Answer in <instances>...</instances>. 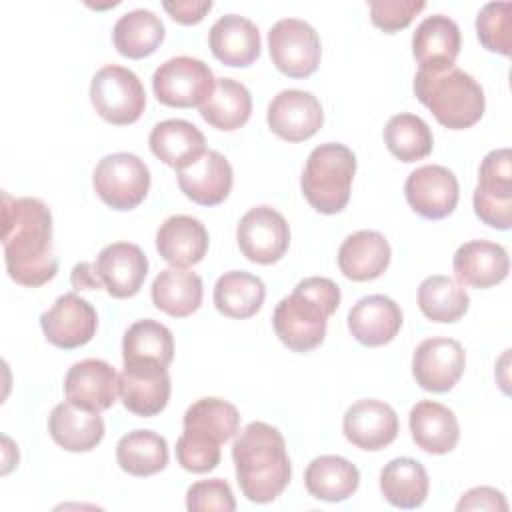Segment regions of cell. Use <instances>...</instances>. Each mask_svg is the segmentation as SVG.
<instances>
[{"mask_svg": "<svg viewBox=\"0 0 512 512\" xmlns=\"http://www.w3.org/2000/svg\"><path fill=\"white\" fill-rule=\"evenodd\" d=\"M2 244L8 276L16 284L38 288L56 276L52 212L40 198L2 192Z\"/></svg>", "mask_w": 512, "mask_h": 512, "instance_id": "6da1fadb", "label": "cell"}, {"mask_svg": "<svg viewBox=\"0 0 512 512\" xmlns=\"http://www.w3.org/2000/svg\"><path fill=\"white\" fill-rule=\"evenodd\" d=\"M232 460L242 494L256 504L276 500L292 476L284 436L278 428L260 420L238 432Z\"/></svg>", "mask_w": 512, "mask_h": 512, "instance_id": "7a4b0ae2", "label": "cell"}, {"mask_svg": "<svg viewBox=\"0 0 512 512\" xmlns=\"http://www.w3.org/2000/svg\"><path fill=\"white\" fill-rule=\"evenodd\" d=\"M340 304V288L326 276H308L284 296L272 314L274 332L294 352H310L324 342L328 318Z\"/></svg>", "mask_w": 512, "mask_h": 512, "instance_id": "3957f363", "label": "cell"}, {"mask_svg": "<svg viewBox=\"0 0 512 512\" xmlns=\"http://www.w3.org/2000/svg\"><path fill=\"white\" fill-rule=\"evenodd\" d=\"M414 94L434 118L450 130L474 126L486 108L482 86L456 66L440 70L418 68L414 76Z\"/></svg>", "mask_w": 512, "mask_h": 512, "instance_id": "277c9868", "label": "cell"}, {"mask_svg": "<svg viewBox=\"0 0 512 512\" xmlns=\"http://www.w3.org/2000/svg\"><path fill=\"white\" fill-rule=\"evenodd\" d=\"M356 174L354 152L340 142L316 146L302 170L300 186L308 204L320 214H338L350 200Z\"/></svg>", "mask_w": 512, "mask_h": 512, "instance_id": "5b68a950", "label": "cell"}, {"mask_svg": "<svg viewBox=\"0 0 512 512\" xmlns=\"http://www.w3.org/2000/svg\"><path fill=\"white\" fill-rule=\"evenodd\" d=\"M90 102L100 118L110 124H134L146 108V92L140 78L118 64L102 66L90 82Z\"/></svg>", "mask_w": 512, "mask_h": 512, "instance_id": "8992f818", "label": "cell"}, {"mask_svg": "<svg viewBox=\"0 0 512 512\" xmlns=\"http://www.w3.org/2000/svg\"><path fill=\"white\" fill-rule=\"evenodd\" d=\"M92 184L98 198L112 210H132L150 190V170L140 156L114 152L96 164Z\"/></svg>", "mask_w": 512, "mask_h": 512, "instance_id": "52a82bcc", "label": "cell"}, {"mask_svg": "<svg viewBox=\"0 0 512 512\" xmlns=\"http://www.w3.org/2000/svg\"><path fill=\"white\" fill-rule=\"evenodd\" d=\"M216 78L210 66L192 56H176L152 74V90L160 104L172 108L202 106L214 92Z\"/></svg>", "mask_w": 512, "mask_h": 512, "instance_id": "ba28073f", "label": "cell"}, {"mask_svg": "<svg viewBox=\"0 0 512 512\" xmlns=\"http://www.w3.org/2000/svg\"><path fill=\"white\" fill-rule=\"evenodd\" d=\"M476 216L496 228L510 230L512 226V154L508 148L492 150L484 156L474 190Z\"/></svg>", "mask_w": 512, "mask_h": 512, "instance_id": "9c48e42d", "label": "cell"}, {"mask_svg": "<svg viewBox=\"0 0 512 512\" xmlns=\"http://www.w3.org/2000/svg\"><path fill=\"white\" fill-rule=\"evenodd\" d=\"M268 50L274 66L290 78L316 72L322 56L318 32L300 18H282L268 32Z\"/></svg>", "mask_w": 512, "mask_h": 512, "instance_id": "30bf717a", "label": "cell"}, {"mask_svg": "<svg viewBox=\"0 0 512 512\" xmlns=\"http://www.w3.org/2000/svg\"><path fill=\"white\" fill-rule=\"evenodd\" d=\"M236 240L250 262L274 264L290 246V226L276 208L256 206L240 218Z\"/></svg>", "mask_w": 512, "mask_h": 512, "instance_id": "8fae6325", "label": "cell"}, {"mask_svg": "<svg viewBox=\"0 0 512 512\" xmlns=\"http://www.w3.org/2000/svg\"><path fill=\"white\" fill-rule=\"evenodd\" d=\"M170 374L166 366L152 360L124 362L118 378V396L126 410L150 418L160 414L170 400Z\"/></svg>", "mask_w": 512, "mask_h": 512, "instance_id": "7c38bea8", "label": "cell"}, {"mask_svg": "<svg viewBox=\"0 0 512 512\" xmlns=\"http://www.w3.org/2000/svg\"><path fill=\"white\" fill-rule=\"evenodd\" d=\"M466 352L454 338L432 336L422 340L412 356V374L416 384L428 392H448L462 378Z\"/></svg>", "mask_w": 512, "mask_h": 512, "instance_id": "4fadbf2b", "label": "cell"}, {"mask_svg": "<svg viewBox=\"0 0 512 512\" xmlns=\"http://www.w3.org/2000/svg\"><path fill=\"white\" fill-rule=\"evenodd\" d=\"M404 196L416 214L428 220H440L452 214L458 204V178L446 166L426 164L408 174Z\"/></svg>", "mask_w": 512, "mask_h": 512, "instance_id": "5bb4252c", "label": "cell"}, {"mask_svg": "<svg viewBox=\"0 0 512 512\" xmlns=\"http://www.w3.org/2000/svg\"><path fill=\"white\" fill-rule=\"evenodd\" d=\"M40 326L50 344L74 350L94 338L98 316L88 300L80 298L76 292H68L58 296L52 308L42 312Z\"/></svg>", "mask_w": 512, "mask_h": 512, "instance_id": "9a60e30c", "label": "cell"}, {"mask_svg": "<svg viewBox=\"0 0 512 512\" xmlns=\"http://www.w3.org/2000/svg\"><path fill=\"white\" fill-rule=\"evenodd\" d=\"M270 130L288 142L312 138L324 124V112L312 92L290 88L278 92L268 104L266 114Z\"/></svg>", "mask_w": 512, "mask_h": 512, "instance_id": "2e32d148", "label": "cell"}, {"mask_svg": "<svg viewBox=\"0 0 512 512\" xmlns=\"http://www.w3.org/2000/svg\"><path fill=\"white\" fill-rule=\"evenodd\" d=\"M118 378L116 370L104 360H80L64 376L66 400L90 412L108 410L118 396Z\"/></svg>", "mask_w": 512, "mask_h": 512, "instance_id": "e0dca14e", "label": "cell"}, {"mask_svg": "<svg viewBox=\"0 0 512 512\" xmlns=\"http://www.w3.org/2000/svg\"><path fill=\"white\" fill-rule=\"evenodd\" d=\"M94 270L110 296L132 298L146 280L148 258L138 244L112 242L98 252Z\"/></svg>", "mask_w": 512, "mask_h": 512, "instance_id": "ac0fdd59", "label": "cell"}, {"mask_svg": "<svg viewBox=\"0 0 512 512\" xmlns=\"http://www.w3.org/2000/svg\"><path fill=\"white\" fill-rule=\"evenodd\" d=\"M398 416L382 400L364 398L348 406L342 418V430L348 442L360 450H382L398 436Z\"/></svg>", "mask_w": 512, "mask_h": 512, "instance_id": "d6986e66", "label": "cell"}, {"mask_svg": "<svg viewBox=\"0 0 512 512\" xmlns=\"http://www.w3.org/2000/svg\"><path fill=\"white\" fill-rule=\"evenodd\" d=\"M176 178L184 196L200 206L224 202L234 182L230 162L216 150H206L194 164L176 170Z\"/></svg>", "mask_w": 512, "mask_h": 512, "instance_id": "ffe728a7", "label": "cell"}, {"mask_svg": "<svg viewBox=\"0 0 512 512\" xmlns=\"http://www.w3.org/2000/svg\"><path fill=\"white\" fill-rule=\"evenodd\" d=\"M452 268L458 284L484 290L508 276L510 260L504 246L490 240H470L454 252Z\"/></svg>", "mask_w": 512, "mask_h": 512, "instance_id": "44dd1931", "label": "cell"}, {"mask_svg": "<svg viewBox=\"0 0 512 512\" xmlns=\"http://www.w3.org/2000/svg\"><path fill=\"white\" fill-rule=\"evenodd\" d=\"M402 328L400 306L384 296L370 294L360 298L348 312V330L364 346H384L396 338Z\"/></svg>", "mask_w": 512, "mask_h": 512, "instance_id": "7402d4cb", "label": "cell"}, {"mask_svg": "<svg viewBox=\"0 0 512 512\" xmlns=\"http://www.w3.org/2000/svg\"><path fill=\"white\" fill-rule=\"evenodd\" d=\"M208 46L214 58L222 64L244 68L260 56V30L252 20L240 14H226L212 24Z\"/></svg>", "mask_w": 512, "mask_h": 512, "instance_id": "603a6c76", "label": "cell"}, {"mask_svg": "<svg viewBox=\"0 0 512 512\" xmlns=\"http://www.w3.org/2000/svg\"><path fill=\"white\" fill-rule=\"evenodd\" d=\"M156 250L170 266H194L208 252V232L198 218L174 214L160 224L156 232Z\"/></svg>", "mask_w": 512, "mask_h": 512, "instance_id": "cb8c5ba5", "label": "cell"}, {"mask_svg": "<svg viewBox=\"0 0 512 512\" xmlns=\"http://www.w3.org/2000/svg\"><path fill=\"white\" fill-rule=\"evenodd\" d=\"M460 28L446 14L424 18L412 34V54L420 68L440 70L454 66L460 54Z\"/></svg>", "mask_w": 512, "mask_h": 512, "instance_id": "d4e9b609", "label": "cell"}, {"mask_svg": "<svg viewBox=\"0 0 512 512\" xmlns=\"http://www.w3.org/2000/svg\"><path fill=\"white\" fill-rule=\"evenodd\" d=\"M390 244L376 230H358L344 238L338 248L340 272L354 280L366 282L382 276L390 264Z\"/></svg>", "mask_w": 512, "mask_h": 512, "instance_id": "484cf974", "label": "cell"}, {"mask_svg": "<svg viewBox=\"0 0 512 512\" xmlns=\"http://www.w3.org/2000/svg\"><path fill=\"white\" fill-rule=\"evenodd\" d=\"M412 440L428 454H448L456 448L460 426L456 414L434 400H420L408 416Z\"/></svg>", "mask_w": 512, "mask_h": 512, "instance_id": "4316f807", "label": "cell"}, {"mask_svg": "<svg viewBox=\"0 0 512 512\" xmlns=\"http://www.w3.org/2000/svg\"><path fill=\"white\" fill-rule=\"evenodd\" d=\"M48 432L68 452H90L104 438V420L100 412L78 408L66 400L52 408Z\"/></svg>", "mask_w": 512, "mask_h": 512, "instance_id": "83f0119b", "label": "cell"}, {"mask_svg": "<svg viewBox=\"0 0 512 512\" xmlns=\"http://www.w3.org/2000/svg\"><path fill=\"white\" fill-rule=\"evenodd\" d=\"M152 154L174 170L194 164L206 152L204 134L188 120L170 118L158 122L150 132Z\"/></svg>", "mask_w": 512, "mask_h": 512, "instance_id": "f1b7e54d", "label": "cell"}, {"mask_svg": "<svg viewBox=\"0 0 512 512\" xmlns=\"http://www.w3.org/2000/svg\"><path fill=\"white\" fill-rule=\"evenodd\" d=\"M152 302L172 318H186L202 304V278L186 268H164L152 282Z\"/></svg>", "mask_w": 512, "mask_h": 512, "instance_id": "f546056e", "label": "cell"}, {"mask_svg": "<svg viewBox=\"0 0 512 512\" xmlns=\"http://www.w3.org/2000/svg\"><path fill=\"white\" fill-rule=\"evenodd\" d=\"M360 484L358 468L334 454L314 458L304 472V486L310 496L324 502H342L350 498Z\"/></svg>", "mask_w": 512, "mask_h": 512, "instance_id": "4dcf8cb0", "label": "cell"}, {"mask_svg": "<svg viewBox=\"0 0 512 512\" xmlns=\"http://www.w3.org/2000/svg\"><path fill=\"white\" fill-rule=\"evenodd\" d=\"M380 490L382 496L396 508H418L424 504L430 490L428 472L414 458H394L380 472Z\"/></svg>", "mask_w": 512, "mask_h": 512, "instance_id": "1f68e13d", "label": "cell"}, {"mask_svg": "<svg viewBox=\"0 0 512 512\" xmlns=\"http://www.w3.org/2000/svg\"><path fill=\"white\" fill-rule=\"evenodd\" d=\"M166 34L164 22L146 8H136L122 14L112 30L114 48L118 54L140 60L158 50Z\"/></svg>", "mask_w": 512, "mask_h": 512, "instance_id": "d6a6232c", "label": "cell"}, {"mask_svg": "<svg viewBox=\"0 0 512 512\" xmlns=\"http://www.w3.org/2000/svg\"><path fill=\"white\" fill-rule=\"evenodd\" d=\"M266 298L264 282L246 270L224 272L214 284V306L220 314L236 320L254 316Z\"/></svg>", "mask_w": 512, "mask_h": 512, "instance_id": "836d02e7", "label": "cell"}, {"mask_svg": "<svg viewBox=\"0 0 512 512\" xmlns=\"http://www.w3.org/2000/svg\"><path fill=\"white\" fill-rule=\"evenodd\" d=\"M252 114L250 90L232 78H216L214 92L200 106V116L216 130L232 132L248 122Z\"/></svg>", "mask_w": 512, "mask_h": 512, "instance_id": "e575fe53", "label": "cell"}, {"mask_svg": "<svg viewBox=\"0 0 512 512\" xmlns=\"http://www.w3.org/2000/svg\"><path fill=\"white\" fill-rule=\"evenodd\" d=\"M118 466L132 476H152L168 464L166 438L152 430H132L116 444Z\"/></svg>", "mask_w": 512, "mask_h": 512, "instance_id": "d590c367", "label": "cell"}, {"mask_svg": "<svg viewBox=\"0 0 512 512\" xmlns=\"http://www.w3.org/2000/svg\"><path fill=\"white\" fill-rule=\"evenodd\" d=\"M182 424L184 432L206 436L224 444L238 434L240 412L228 400L206 396L188 406Z\"/></svg>", "mask_w": 512, "mask_h": 512, "instance_id": "8d00e7d4", "label": "cell"}, {"mask_svg": "<svg viewBox=\"0 0 512 512\" xmlns=\"http://www.w3.org/2000/svg\"><path fill=\"white\" fill-rule=\"evenodd\" d=\"M418 306L428 320L450 324L468 312L470 296L450 276L434 274L418 286Z\"/></svg>", "mask_w": 512, "mask_h": 512, "instance_id": "74e56055", "label": "cell"}, {"mask_svg": "<svg viewBox=\"0 0 512 512\" xmlns=\"http://www.w3.org/2000/svg\"><path fill=\"white\" fill-rule=\"evenodd\" d=\"M122 358L124 362L152 360L168 368L174 358V338L170 328L150 318L134 322L124 332Z\"/></svg>", "mask_w": 512, "mask_h": 512, "instance_id": "f35d334b", "label": "cell"}, {"mask_svg": "<svg viewBox=\"0 0 512 512\" xmlns=\"http://www.w3.org/2000/svg\"><path fill=\"white\" fill-rule=\"evenodd\" d=\"M384 142L392 156L402 162H416L432 152V130L416 114H394L384 128Z\"/></svg>", "mask_w": 512, "mask_h": 512, "instance_id": "ab89813d", "label": "cell"}, {"mask_svg": "<svg viewBox=\"0 0 512 512\" xmlns=\"http://www.w3.org/2000/svg\"><path fill=\"white\" fill-rule=\"evenodd\" d=\"M512 4L488 2L476 16V34L480 44L496 54L510 56L512 48Z\"/></svg>", "mask_w": 512, "mask_h": 512, "instance_id": "60d3db41", "label": "cell"}, {"mask_svg": "<svg viewBox=\"0 0 512 512\" xmlns=\"http://www.w3.org/2000/svg\"><path fill=\"white\" fill-rule=\"evenodd\" d=\"M220 442L198 436L192 432H182L176 440V460L178 464L194 474H204L220 464Z\"/></svg>", "mask_w": 512, "mask_h": 512, "instance_id": "b9f144b4", "label": "cell"}, {"mask_svg": "<svg viewBox=\"0 0 512 512\" xmlns=\"http://www.w3.org/2000/svg\"><path fill=\"white\" fill-rule=\"evenodd\" d=\"M186 508L190 512H208V510L232 512L236 510V500L226 480L210 478V480H198L188 488Z\"/></svg>", "mask_w": 512, "mask_h": 512, "instance_id": "7bdbcfd3", "label": "cell"}, {"mask_svg": "<svg viewBox=\"0 0 512 512\" xmlns=\"http://www.w3.org/2000/svg\"><path fill=\"white\" fill-rule=\"evenodd\" d=\"M370 20L380 30L392 34L406 28L424 8V0H370Z\"/></svg>", "mask_w": 512, "mask_h": 512, "instance_id": "ee69618b", "label": "cell"}, {"mask_svg": "<svg viewBox=\"0 0 512 512\" xmlns=\"http://www.w3.org/2000/svg\"><path fill=\"white\" fill-rule=\"evenodd\" d=\"M456 510H500L506 512L508 510V502L504 498V494L496 488L490 486H476L470 488L468 492L462 494L460 502L456 504Z\"/></svg>", "mask_w": 512, "mask_h": 512, "instance_id": "f6af8a7d", "label": "cell"}, {"mask_svg": "<svg viewBox=\"0 0 512 512\" xmlns=\"http://www.w3.org/2000/svg\"><path fill=\"white\" fill-rule=\"evenodd\" d=\"M162 6L172 16V20L186 26L198 24L212 10L210 0H176V2H164Z\"/></svg>", "mask_w": 512, "mask_h": 512, "instance_id": "bcb514c9", "label": "cell"}, {"mask_svg": "<svg viewBox=\"0 0 512 512\" xmlns=\"http://www.w3.org/2000/svg\"><path fill=\"white\" fill-rule=\"evenodd\" d=\"M72 286L76 290H98L102 286V280L98 278L94 266L90 262H80L72 268Z\"/></svg>", "mask_w": 512, "mask_h": 512, "instance_id": "7dc6e473", "label": "cell"}]
</instances>
